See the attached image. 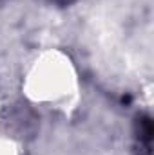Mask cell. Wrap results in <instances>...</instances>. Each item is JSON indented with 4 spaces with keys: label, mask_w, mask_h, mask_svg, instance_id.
Segmentation results:
<instances>
[{
    "label": "cell",
    "mask_w": 154,
    "mask_h": 155,
    "mask_svg": "<svg viewBox=\"0 0 154 155\" xmlns=\"http://www.w3.org/2000/svg\"><path fill=\"white\" fill-rule=\"evenodd\" d=\"M78 81L71 60L58 52H44L31 65L26 78V94L35 103L60 107L76 94Z\"/></svg>",
    "instance_id": "6da1fadb"
},
{
    "label": "cell",
    "mask_w": 154,
    "mask_h": 155,
    "mask_svg": "<svg viewBox=\"0 0 154 155\" xmlns=\"http://www.w3.org/2000/svg\"><path fill=\"white\" fill-rule=\"evenodd\" d=\"M0 155H18L15 144L5 137H0Z\"/></svg>",
    "instance_id": "7a4b0ae2"
}]
</instances>
